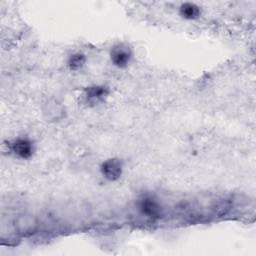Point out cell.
<instances>
[{"mask_svg": "<svg viewBox=\"0 0 256 256\" xmlns=\"http://www.w3.org/2000/svg\"><path fill=\"white\" fill-rule=\"evenodd\" d=\"M86 61H87V58L85 54L81 52H75L69 55L67 59V66L72 71H78L85 66Z\"/></svg>", "mask_w": 256, "mask_h": 256, "instance_id": "cell-7", "label": "cell"}, {"mask_svg": "<svg viewBox=\"0 0 256 256\" xmlns=\"http://www.w3.org/2000/svg\"><path fill=\"white\" fill-rule=\"evenodd\" d=\"M179 15L185 20H196L201 16V9L195 3L185 2L179 7Z\"/></svg>", "mask_w": 256, "mask_h": 256, "instance_id": "cell-6", "label": "cell"}, {"mask_svg": "<svg viewBox=\"0 0 256 256\" xmlns=\"http://www.w3.org/2000/svg\"><path fill=\"white\" fill-rule=\"evenodd\" d=\"M137 205H138L139 212L143 216L151 220L159 219L162 216V207L160 203L155 198L149 195L142 196L139 199Z\"/></svg>", "mask_w": 256, "mask_h": 256, "instance_id": "cell-5", "label": "cell"}, {"mask_svg": "<svg viewBox=\"0 0 256 256\" xmlns=\"http://www.w3.org/2000/svg\"><path fill=\"white\" fill-rule=\"evenodd\" d=\"M132 58H133V52L131 48H129L125 44H122V43L116 44L110 50L111 63L119 69L126 68L130 64Z\"/></svg>", "mask_w": 256, "mask_h": 256, "instance_id": "cell-3", "label": "cell"}, {"mask_svg": "<svg viewBox=\"0 0 256 256\" xmlns=\"http://www.w3.org/2000/svg\"><path fill=\"white\" fill-rule=\"evenodd\" d=\"M123 162L119 158L112 157L104 160L101 163L99 170L103 178L108 181L114 182L121 178L123 174Z\"/></svg>", "mask_w": 256, "mask_h": 256, "instance_id": "cell-2", "label": "cell"}, {"mask_svg": "<svg viewBox=\"0 0 256 256\" xmlns=\"http://www.w3.org/2000/svg\"><path fill=\"white\" fill-rule=\"evenodd\" d=\"M11 154L21 160L30 159L35 152L34 142L28 137H16L7 144Z\"/></svg>", "mask_w": 256, "mask_h": 256, "instance_id": "cell-1", "label": "cell"}, {"mask_svg": "<svg viewBox=\"0 0 256 256\" xmlns=\"http://www.w3.org/2000/svg\"><path fill=\"white\" fill-rule=\"evenodd\" d=\"M110 93L109 87L102 84H94L87 86L83 90V100L89 105H98L105 101Z\"/></svg>", "mask_w": 256, "mask_h": 256, "instance_id": "cell-4", "label": "cell"}]
</instances>
